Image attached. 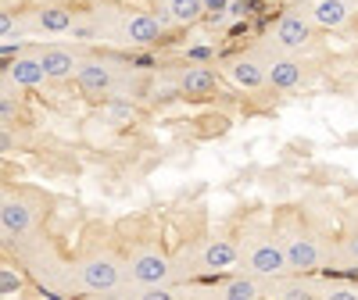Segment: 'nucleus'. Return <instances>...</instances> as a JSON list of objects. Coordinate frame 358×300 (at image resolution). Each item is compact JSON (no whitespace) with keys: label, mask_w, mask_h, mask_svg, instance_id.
<instances>
[{"label":"nucleus","mask_w":358,"mask_h":300,"mask_svg":"<svg viewBox=\"0 0 358 300\" xmlns=\"http://www.w3.org/2000/svg\"><path fill=\"white\" fill-rule=\"evenodd\" d=\"M4 79H11L15 86H43L47 82V68L40 61V54H18L15 61L4 65Z\"/></svg>","instance_id":"obj_16"},{"label":"nucleus","mask_w":358,"mask_h":300,"mask_svg":"<svg viewBox=\"0 0 358 300\" xmlns=\"http://www.w3.org/2000/svg\"><path fill=\"white\" fill-rule=\"evenodd\" d=\"M72 279L86 293H115V290H122V283L129 276H126V261L118 254H111L104 247H94L72 264Z\"/></svg>","instance_id":"obj_1"},{"label":"nucleus","mask_w":358,"mask_h":300,"mask_svg":"<svg viewBox=\"0 0 358 300\" xmlns=\"http://www.w3.org/2000/svg\"><path fill=\"white\" fill-rule=\"evenodd\" d=\"M165 36V25L151 11H122L115 22V40L122 47H155Z\"/></svg>","instance_id":"obj_4"},{"label":"nucleus","mask_w":358,"mask_h":300,"mask_svg":"<svg viewBox=\"0 0 358 300\" xmlns=\"http://www.w3.org/2000/svg\"><path fill=\"white\" fill-rule=\"evenodd\" d=\"M158 18L165 29H187L204 18V0H158Z\"/></svg>","instance_id":"obj_15"},{"label":"nucleus","mask_w":358,"mask_h":300,"mask_svg":"<svg viewBox=\"0 0 358 300\" xmlns=\"http://www.w3.org/2000/svg\"><path fill=\"white\" fill-rule=\"evenodd\" d=\"M297 8L308 15V22L315 29H326V33H341L351 22V15L358 11L355 0H301Z\"/></svg>","instance_id":"obj_10"},{"label":"nucleus","mask_w":358,"mask_h":300,"mask_svg":"<svg viewBox=\"0 0 358 300\" xmlns=\"http://www.w3.org/2000/svg\"><path fill=\"white\" fill-rule=\"evenodd\" d=\"M236 261H241V243L229 239V236L204 239L201 250H197V268H204V272H226V268H233Z\"/></svg>","instance_id":"obj_13"},{"label":"nucleus","mask_w":358,"mask_h":300,"mask_svg":"<svg viewBox=\"0 0 358 300\" xmlns=\"http://www.w3.org/2000/svg\"><path fill=\"white\" fill-rule=\"evenodd\" d=\"M283 243H287V257H290V272H297V276L319 272V268L330 261V247H326L315 232L297 229L283 239Z\"/></svg>","instance_id":"obj_7"},{"label":"nucleus","mask_w":358,"mask_h":300,"mask_svg":"<svg viewBox=\"0 0 358 300\" xmlns=\"http://www.w3.org/2000/svg\"><path fill=\"white\" fill-rule=\"evenodd\" d=\"M222 79H229L236 89L244 93H258V89H273L268 86V72H265V57L248 50V54H229L226 61L219 65Z\"/></svg>","instance_id":"obj_5"},{"label":"nucleus","mask_w":358,"mask_h":300,"mask_svg":"<svg viewBox=\"0 0 358 300\" xmlns=\"http://www.w3.org/2000/svg\"><path fill=\"white\" fill-rule=\"evenodd\" d=\"M33 18H36V29H43V33H54V36L72 33V25H76V11L65 8V4H43Z\"/></svg>","instance_id":"obj_18"},{"label":"nucleus","mask_w":358,"mask_h":300,"mask_svg":"<svg viewBox=\"0 0 358 300\" xmlns=\"http://www.w3.org/2000/svg\"><path fill=\"white\" fill-rule=\"evenodd\" d=\"M36 54H40V61H43L50 82H69V79H76V72H79V65H83V57H79L72 47H62V43H47V47H40Z\"/></svg>","instance_id":"obj_14"},{"label":"nucleus","mask_w":358,"mask_h":300,"mask_svg":"<svg viewBox=\"0 0 358 300\" xmlns=\"http://www.w3.org/2000/svg\"><path fill=\"white\" fill-rule=\"evenodd\" d=\"M341 257H344L348 264L358 268V229H351V232L341 239Z\"/></svg>","instance_id":"obj_21"},{"label":"nucleus","mask_w":358,"mask_h":300,"mask_svg":"<svg viewBox=\"0 0 358 300\" xmlns=\"http://www.w3.org/2000/svg\"><path fill=\"white\" fill-rule=\"evenodd\" d=\"M262 57H265V72H268V86L273 89H297L305 82V68H301V61H297L294 54L276 47V50H268Z\"/></svg>","instance_id":"obj_11"},{"label":"nucleus","mask_w":358,"mask_h":300,"mask_svg":"<svg viewBox=\"0 0 358 300\" xmlns=\"http://www.w3.org/2000/svg\"><path fill=\"white\" fill-rule=\"evenodd\" d=\"M229 11H233V0H204V18H212V22L226 18Z\"/></svg>","instance_id":"obj_22"},{"label":"nucleus","mask_w":358,"mask_h":300,"mask_svg":"<svg viewBox=\"0 0 358 300\" xmlns=\"http://www.w3.org/2000/svg\"><path fill=\"white\" fill-rule=\"evenodd\" d=\"M265 290H273V283L262 279V276H255V272H244V276H229V279L222 283L219 297H226V300H255V297H262Z\"/></svg>","instance_id":"obj_17"},{"label":"nucleus","mask_w":358,"mask_h":300,"mask_svg":"<svg viewBox=\"0 0 358 300\" xmlns=\"http://www.w3.org/2000/svg\"><path fill=\"white\" fill-rule=\"evenodd\" d=\"M241 261H244V272H255L268 283L290 276L287 243L276 239V236H248L241 243Z\"/></svg>","instance_id":"obj_2"},{"label":"nucleus","mask_w":358,"mask_h":300,"mask_svg":"<svg viewBox=\"0 0 358 300\" xmlns=\"http://www.w3.org/2000/svg\"><path fill=\"white\" fill-rule=\"evenodd\" d=\"M126 276L133 290H147V286H172L179 279V268L172 264V257L162 247H136L126 261Z\"/></svg>","instance_id":"obj_3"},{"label":"nucleus","mask_w":358,"mask_h":300,"mask_svg":"<svg viewBox=\"0 0 358 300\" xmlns=\"http://www.w3.org/2000/svg\"><path fill=\"white\" fill-rule=\"evenodd\" d=\"M355 8H358V0H355Z\"/></svg>","instance_id":"obj_24"},{"label":"nucleus","mask_w":358,"mask_h":300,"mask_svg":"<svg viewBox=\"0 0 358 300\" xmlns=\"http://www.w3.org/2000/svg\"><path fill=\"white\" fill-rule=\"evenodd\" d=\"M108 122L111 126H133L136 122V107L122 97H111L108 100Z\"/></svg>","instance_id":"obj_19"},{"label":"nucleus","mask_w":358,"mask_h":300,"mask_svg":"<svg viewBox=\"0 0 358 300\" xmlns=\"http://www.w3.org/2000/svg\"><path fill=\"white\" fill-rule=\"evenodd\" d=\"M33 204H29L25 197L4 190V197H0V232H4V243H15V239H22L29 229H33Z\"/></svg>","instance_id":"obj_9"},{"label":"nucleus","mask_w":358,"mask_h":300,"mask_svg":"<svg viewBox=\"0 0 358 300\" xmlns=\"http://www.w3.org/2000/svg\"><path fill=\"white\" fill-rule=\"evenodd\" d=\"M219 68L215 65H201V61H194V65H187L183 72L176 75V89L183 97H190V100H201V97H212L215 93V86H219Z\"/></svg>","instance_id":"obj_12"},{"label":"nucleus","mask_w":358,"mask_h":300,"mask_svg":"<svg viewBox=\"0 0 358 300\" xmlns=\"http://www.w3.org/2000/svg\"><path fill=\"white\" fill-rule=\"evenodd\" d=\"M22 290V276H11V268H0V293L11 297Z\"/></svg>","instance_id":"obj_23"},{"label":"nucleus","mask_w":358,"mask_h":300,"mask_svg":"<svg viewBox=\"0 0 358 300\" xmlns=\"http://www.w3.org/2000/svg\"><path fill=\"white\" fill-rule=\"evenodd\" d=\"M76 86L83 97H111L115 86H118V75H115V65L108 61V57H83V65L76 72Z\"/></svg>","instance_id":"obj_8"},{"label":"nucleus","mask_w":358,"mask_h":300,"mask_svg":"<svg viewBox=\"0 0 358 300\" xmlns=\"http://www.w3.org/2000/svg\"><path fill=\"white\" fill-rule=\"evenodd\" d=\"M268 40H273V47H280V50H287V54H301V50H308L312 40H315V25L308 22V15H305L301 8H290V11H283V15L276 18Z\"/></svg>","instance_id":"obj_6"},{"label":"nucleus","mask_w":358,"mask_h":300,"mask_svg":"<svg viewBox=\"0 0 358 300\" xmlns=\"http://www.w3.org/2000/svg\"><path fill=\"white\" fill-rule=\"evenodd\" d=\"M15 82L4 79V93H0V118H4V126H11L15 118H18V93L11 89Z\"/></svg>","instance_id":"obj_20"}]
</instances>
